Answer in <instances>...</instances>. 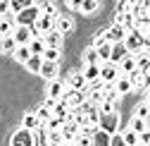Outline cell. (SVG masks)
Wrapping results in <instances>:
<instances>
[{"instance_id": "56", "label": "cell", "mask_w": 150, "mask_h": 146, "mask_svg": "<svg viewBox=\"0 0 150 146\" xmlns=\"http://www.w3.org/2000/svg\"><path fill=\"white\" fill-rule=\"evenodd\" d=\"M145 39H148V41H150V31H148V34H145Z\"/></svg>"}, {"instance_id": "18", "label": "cell", "mask_w": 150, "mask_h": 146, "mask_svg": "<svg viewBox=\"0 0 150 146\" xmlns=\"http://www.w3.org/2000/svg\"><path fill=\"white\" fill-rule=\"evenodd\" d=\"M55 29H57V31L64 36V34H69V31L74 29V19H71V17H64V14H57V22H55Z\"/></svg>"}, {"instance_id": "12", "label": "cell", "mask_w": 150, "mask_h": 146, "mask_svg": "<svg viewBox=\"0 0 150 146\" xmlns=\"http://www.w3.org/2000/svg\"><path fill=\"white\" fill-rule=\"evenodd\" d=\"M52 115L57 117L60 122H67V120H71V108H69L64 101H57L55 108H52Z\"/></svg>"}, {"instance_id": "45", "label": "cell", "mask_w": 150, "mask_h": 146, "mask_svg": "<svg viewBox=\"0 0 150 146\" xmlns=\"http://www.w3.org/2000/svg\"><path fill=\"white\" fill-rule=\"evenodd\" d=\"M110 146H126V141L119 132H115V134H110Z\"/></svg>"}, {"instance_id": "30", "label": "cell", "mask_w": 150, "mask_h": 146, "mask_svg": "<svg viewBox=\"0 0 150 146\" xmlns=\"http://www.w3.org/2000/svg\"><path fill=\"white\" fill-rule=\"evenodd\" d=\"M24 65H26V69H29V72L38 74V72H41V65H43V58H41V55H31V58H29Z\"/></svg>"}, {"instance_id": "3", "label": "cell", "mask_w": 150, "mask_h": 146, "mask_svg": "<svg viewBox=\"0 0 150 146\" xmlns=\"http://www.w3.org/2000/svg\"><path fill=\"white\" fill-rule=\"evenodd\" d=\"M41 17V10L36 7V5H29V7H24V10H19L17 12V26H33V22Z\"/></svg>"}, {"instance_id": "40", "label": "cell", "mask_w": 150, "mask_h": 146, "mask_svg": "<svg viewBox=\"0 0 150 146\" xmlns=\"http://www.w3.org/2000/svg\"><path fill=\"white\" fill-rule=\"evenodd\" d=\"M86 94H88L91 105H100V103L105 101V91H86Z\"/></svg>"}, {"instance_id": "22", "label": "cell", "mask_w": 150, "mask_h": 146, "mask_svg": "<svg viewBox=\"0 0 150 146\" xmlns=\"http://www.w3.org/2000/svg\"><path fill=\"white\" fill-rule=\"evenodd\" d=\"M41 125H43V122L38 120L36 113H26V115H24V122H22V127H26V130H31V132H36Z\"/></svg>"}, {"instance_id": "10", "label": "cell", "mask_w": 150, "mask_h": 146, "mask_svg": "<svg viewBox=\"0 0 150 146\" xmlns=\"http://www.w3.org/2000/svg\"><path fill=\"white\" fill-rule=\"evenodd\" d=\"M105 34V41L107 43H122L124 41V36H126V29L124 26H119V24H112L107 31H103Z\"/></svg>"}, {"instance_id": "51", "label": "cell", "mask_w": 150, "mask_h": 146, "mask_svg": "<svg viewBox=\"0 0 150 146\" xmlns=\"http://www.w3.org/2000/svg\"><path fill=\"white\" fill-rule=\"evenodd\" d=\"M103 43H107V41H105V34H98L96 39H93V48H100Z\"/></svg>"}, {"instance_id": "47", "label": "cell", "mask_w": 150, "mask_h": 146, "mask_svg": "<svg viewBox=\"0 0 150 146\" xmlns=\"http://www.w3.org/2000/svg\"><path fill=\"white\" fill-rule=\"evenodd\" d=\"M43 125H45V130H60V125H62V122H60L57 117H55V115H52V117H50L48 122H43Z\"/></svg>"}, {"instance_id": "29", "label": "cell", "mask_w": 150, "mask_h": 146, "mask_svg": "<svg viewBox=\"0 0 150 146\" xmlns=\"http://www.w3.org/2000/svg\"><path fill=\"white\" fill-rule=\"evenodd\" d=\"M98 50V58H100V65L103 62H112V43H103L100 48H96Z\"/></svg>"}, {"instance_id": "31", "label": "cell", "mask_w": 150, "mask_h": 146, "mask_svg": "<svg viewBox=\"0 0 150 146\" xmlns=\"http://www.w3.org/2000/svg\"><path fill=\"white\" fill-rule=\"evenodd\" d=\"M33 141H36V146H48V130H45V125H41L38 130L33 132Z\"/></svg>"}, {"instance_id": "1", "label": "cell", "mask_w": 150, "mask_h": 146, "mask_svg": "<svg viewBox=\"0 0 150 146\" xmlns=\"http://www.w3.org/2000/svg\"><path fill=\"white\" fill-rule=\"evenodd\" d=\"M124 48L129 50V55H134V53H138V50H143L145 46H148V39L141 34V31H136V29H131V31H126V36H124Z\"/></svg>"}, {"instance_id": "35", "label": "cell", "mask_w": 150, "mask_h": 146, "mask_svg": "<svg viewBox=\"0 0 150 146\" xmlns=\"http://www.w3.org/2000/svg\"><path fill=\"white\" fill-rule=\"evenodd\" d=\"M136 117H141V120H145V122H150V103H138L136 105V113H134Z\"/></svg>"}, {"instance_id": "25", "label": "cell", "mask_w": 150, "mask_h": 146, "mask_svg": "<svg viewBox=\"0 0 150 146\" xmlns=\"http://www.w3.org/2000/svg\"><path fill=\"white\" fill-rule=\"evenodd\" d=\"M129 55V50L124 48V43H112V62H119V60H124Z\"/></svg>"}, {"instance_id": "39", "label": "cell", "mask_w": 150, "mask_h": 146, "mask_svg": "<svg viewBox=\"0 0 150 146\" xmlns=\"http://www.w3.org/2000/svg\"><path fill=\"white\" fill-rule=\"evenodd\" d=\"M100 7V3H98V0H83V3H81V10L79 12H83V14H93V12H96Z\"/></svg>"}, {"instance_id": "6", "label": "cell", "mask_w": 150, "mask_h": 146, "mask_svg": "<svg viewBox=\"0 0 150 146\" xmlns=\"http://www.w3.org/2000/svg\"><path fill=\"white\" fill-rule=\"evenodd\" d=\"M98 127H100L103 132H107V134L119 132V115H117V113H105V115H100Z\"/></svg>"}, {"instance_id": "41", "label": "cell", "mask_w": 150, "mask_h": 146, "mask_svg": "<svg viewBox=\"0 0 150 146\" xmlns=\"http://www.w3.org/2000/svg\"><path fill=\"white\" fill-rule=\"evenodd\" d=\"M7 3H10L12 12H19V10H24V7L33 5V0H7Z\"/></svg>"}, {"instance_id": "52", "label": "cell", "mask_w": 150, "mask_h": 146, "mask_svg": "<svg viewBox=\"0 0 150 146\" xmlns=\"http://www.w3.org/2000/svg\"><path fill=\"white\" fill-rule=\"evenodd\" d=\"M81 3H83V0H67V5L71 10H81Z\"/></svg>"}, {"instance_id": "23", "label": "cell", "mask_w": 150, "mask_h": 146, "mask_svg": "<svg viewBox=\"0 0 150 146\" xmlns=\"http://www.w3.org/2000/svg\"><path fill=\"white\" fill-rule=\"evenodd\" d=\"M115 89H117V94H119V96L131 94V91H134V86H131V79H129V77H119V79L115 82Z\"/></svg>"}, {"instance_id": "53", "label": "cell", "mask_w": 150, "mask_h": 146, "mask_svg": "<svg viewBox=\"0 0 150 146\" xmlns=\"http://www.w3.org/2000/svg\"><path fill=\"white\" fill-rule=\"evenodd\" d=\"M138 3H141V5L145 7V10H150V0H138Z\"/></svg>"}, {"instance_id": "15", "label": "cell", "mask_w": 150, "mask_h": 146, "mask_svg": "<svg viewBox=\"0 0 150 146\" xmlns=\"http://www.w3.org/2000/svg\"><path fill=\"white\" fill-rule=\"evenodd\" d=\"M57 65H60V62H45V60H43V65H41V72H38V74H41L43 79H48V82L57 79Z\"/></svg>"}, {"instance_id": "13", "label": "cell", "mask_w": 150, "mask_h": 146, "mask_svg": "<svg viewBox=\"0 0 150 146\" xmlns=\"http://www.w3.org/2000/svg\"><path fill=\"white\" fill-rule=\"evenodd\" d=\"M41 39H43V43H45V48H60V46H62V34H60L57 29H52V31H48V34H43Z\"/></svg>"}, {"instance_id": "54", "label": "cell", "mask_w": 150, "mask_h": 146, "mask_svg": "<svg viewBox=\"0 0 150 146\" xmlns=\"http://www.w3.org/2000/svg\"><path fill=\"white\" fill-rule=\"evenodd\" d=\"M145 103H150V86L145 89Z\"/></svg>"}, {"instance_id": "37", "label": "cell", "mask_w": 150, "mask_h": 146, "mask_svg": "<svg viewBox=\"0 0 150 146\" xmlns=\"http://www.w3.org/2000/svg\"><path fill=\"white\" fill-rule=\"evenodd\" d=\"M119 134L124 137L126 146H136V144H138V134H136L134 130H131V127H126V130H124V132H119Z\"/></svg>"}, {"instance_id": "49", "label": "cell", "mask_w": 150, "mask_h": 146, "mask_svg": "<svg viewBox=\"0 0 150 146\" xmlns=\"http://www.w3.org/2000/svg\"><path fill=\"white\" fill-rule=\"evenodd\" d=\"M105 98H107V101H112V103H117L122 96L117 94V89H110V91H105Z\"/></svg>"}, {"instance_id": "26", "label": "cell", "mask_w": 150, "mask_h": 146, "mask_svg": "<svg viewBox=\"0 0 150 146\" xmlns=\"http://www.w3.org/2000/svg\"><path fill=\"white\" fill-rule=\"evenodd\" d=\"M14 48H17V43H14L12 36H0V53H7V55H12Z\"/></svg>"}, {"instance_id": "48", "label": "cell", "mask_w": 150, "mask_h": 146, "mask_svg": "<svg viewBox=\"0 0 150 146\" xmlns=\"http://www.w3.org/2000/svg\"><path fill=\"white\" fill-rule=\"evenodd\" d=\"M7 14H12L10 3H7V0H0V17H7Z\"/></svg>"}, {"instance_id": "43", "label": "cell", "mask_w": 150, "mask_h": 146, "mask_svg": "<svg viewBox=\"0 0 150 146\" xmlns=\"http://www.w3.org/2000/svg\"><path fill=\"white\" fill-rule=\"evenodd\" d=\"M74 146H93V137L91 134H79L74 139Z\"/></svg>"}, {"instance_id": "8", "label": "cell", "mask_w": 150, "mask_h": 146, "mask_svg": "<svg viewBox=\"0 0 150 146\" xmlns=\"http://www.w3.org/2000/svg\"><path fill=\"white\" fill-rule=\"evenodd\" d=\"M60 132H62L64 144H74V139L79 137V125H76V122H71V120H67V122L60 125Z\"/></svg>"}, {"instance_id": "44", "label": "cell", "mask_w": 150, "mask_h": 146, "mask_svg": "<svg viewBox=\"0 0 150 146\" xmlns=\"http://www.w3.org/2000/svg\"><path fill=\"white\" fill-rule=\"evenodd\" d=\"M98 110H100V115H105V113H115V103H112V101H103L100 105H98Z\"/></svg>"}, {"instance_id": "5", "label": "cell", "mask_w": 150, "mask_h": 146, "mask_svg": "<svg viewBox=\"0 0 150 146\" xmlns=\"http://www.w3.org/2000/svg\"><path fill=\"white\" fill-rule=\"evenodd\" d=\"M10 146H36V141H33V132L26 130V127H19V130L12 134Z\"/></svg>"}, {"instance_id": "33", "label": "cell", "mask_w": 150, "mask_h": 146, "mask_svg": "<svg viewBox=\"0 0 150 146\" xmlns=\"http://www.w3.org/2000/svg\"><path fill=\"white\" fill-rule=\"evenodd\" d=\"M129 127H131V130H134L136 134H141V132H145L148 130V127H150V122H145V120H141V117H131V122H129Z\"/></svg>"}, {"instance_id": "38", "label": "cell", "mask_w": 150, "mask_h": 146, "mask_svg": "<svg viewBox=\"0 0 150 146\" xmlns=\"http://www.w3.org/2000/svg\"><path fill=\"white\" fill-rule=\"evenodd\" d=\"M83 62H86V65H100L98 50H96V48H88V50L83 53Z\"/></svg>"}, {"instance_id": "14", "label": "cell", "mask_w": 150, "mask_h": 146, "mask_svg": "<svg viewBox=\"0 0 150 146\" xmlns=\"http://www.w3.org/2000/svg\"><path fill=\"white\" fill-rule=\"evenodd\" d=\"M64 84L60 82V79H52V82H48V98H55V101H60L62 98V94H64Z\"/></svg>"}, {"instance_id": "7", "label": "cell", "mask_w": 150, "mask_h": 146, "mask_svg": "<svg viewBox=\"0 0 150 146\" xmlns=\"http://www.w3.org/2000/svg\"><path fill=\"white\" fill-rule=\"evenodd\" d=\"M12 39H14L17 46H29V41L33 39V29L31 26H14Z\"/></svg>"}, {"instance_id": "16", "label": "cell", "mask_w": 150, "mask_h": 146, "mask_svg": "<svg viewBox=\"0 0 150 146\" xmlns=\"http://www.w3.org/2000/svg\"><path fill=\"white\" fill-rule=\"evenodd\" d=\"M117 67H119V77H129L131 72L136 69V60H134V55H126L124 60H119Z\"/></svg>"}, {"instance_id": "58", "label": "cell", "mask_w": 150, "mask_h": 146, "mask_svg": "<svg viewBox=\"0 0 150 146\" xmlns=\"http://www.w3.org/2000/svg\"><path fill=\"white\" fill-rule=\"evenodd\" d=\"M136 146H141V144H136Z\"/></svg>"}, {"instance_id": "32", "label": "cell", "mask_w": 150, "mask_h": 146, "mask_svg": "<svg viewBox=\"0 0 150 146\" xmlns=\"http://www.w3.org/2000/svg\"><path fill=\"white\" fill-rule=\"evenodd\" d=\"M134 29L136 31H141L143 36L150 31V14H145V17H136V24H134Z\"/></svg>"}, {"instance_id": "21", "label": "cell", "mask_w": 150, "mask_h": 146, "mask_svg": "<svg viewBox=\"0 0 150 146\" xmlns=\"http://www.w3.org/2000/svg\"><path fill=\"white\" fill-rule=\"evenodd\" d=\"M81 74H83V79H86L88 84L96 82V79H100V65H86Z\"/></svg>"}, {"instance_id": "17", "label": "cell", "mask_w": 150, "mask_h": 146, "mask_svg": "<svg viewBox=\"0 0 150 146\" xmlns=\"http://www.w3.org/2000/svg\"><path fill=\"white\" fill-rule=\"evenodd\" d=\"M67 84H69V89H76V91H83V89L88 86V82L83 79L81 72H71L69 79H67Z\"/></svg>"}, {"instance_id": "27", "label": "cell", "mask_w": 150, "mask_h": 146, "mask_svg": "<svg viewBox=\"0 0 150 146\" xmlns=\"http://www.w3.org/2000/svg\"><path fill=\"white\" fill-rule=\"evenodd\" d=\"M12 58H14L17 62H26V60L31 58L29 46H17V48H14V53H12Z\"/></svg>"}, {"instance_id": "55", "label": "cell", "mask_w": 150, "mask_h": 146, "mask_svg": "<svg viewBox=\"0 0 150 146\" xmlns=\"http://www.w3.org/2000/svg\"><path fill=\"white\" fill-rule=\"evenodd\" d=\"M124 3H129V5H136V3H138V0H124Z\"/></svg>"}, {"instance_id": "34", "label": "cell", "mask_w": 150, "mask_h": 146, "mask_svg": "<svg viewBox=\"0 0 150 146\" xmlns=\"http://www.w3.org/2000/svg\"><path fill=\"white\" fill-rule=\"evenodd\" d=\"M64 139H62V132L60 130H48V146H62Z\"/></svg>"}, {"instance_id": "4", "label": "cell", "mask_w": 150, "mask_h": 146, "mask_svg": "<svg viewBox=\"0 0 150 146\" xmlns=\"http://www.w3.org/2000/svg\"><path fill=\"white\" fill-rule=\"evenodd\" d=\"M55 22H57V14H41L38 19L33 22V36H43V34H48V31H52L55 29Z\"/></svg>"}, {"instance_id": "9", "label": "cell", "mask_w": 150, "mask_h": 146, "mask_svg": "<svg viewBox=\"0 0 150 146\" xmlns=\"http://www.w3.org/2000/svg\"><path fill=\"white\" fill-rule=\"evenodd\" d=\"M129 79H131V86L138 89V91H145V89L150 86V77L145 74V72H141V69H134V72L129 74Z\"/></svg>"}, {"instance_id": "50", "label": "cell", "mask_w": 150, "mask_h": 146, "mask_svg": "<svg viewBox=\"0 0 150 146\" xmlns=\"http://www.w3.org/2000/svg\"><path fill=\"white\" fill-rule=\"evenodd\" d=\"M124 12H131V5L124 3V0H119L117 3V14H124Z\"/></svg>"}, {"instance_id": "46", "label": "cell", "mask_w": 150, "mask_h": 146, "mask_svg": "<svg viewBox=\"0 0 150 146\" xmlns=\"http://www.w3.org/2000/svg\"><path fill=\"white\" fill-rule=\"evenodd\" d=\"M138 144H141V146H150V127H148L145 132L138 134Z\"/></svg>"}, {"instance_id": "57", "label": "cell", "mask_w": 150, "mask_h": 146, "mask_svg": "<svg viewBox=\"0 0 150 146\" xmlns=\"http://www.w3.org/2000/svg\"><path fill=\"white\" fill-rule=\"evenodd\" d=\"M62 146H74V144H62Z\"/></svg>"}, {"instance_id": "36", "label": "cell", "mask_w": 150, "mask_h": 146, "mask_svg": "<svg viewBox=\"0 0 150 146\" xmlns=\"http://www.w3.org/2000/svg\"><path fill=\"white\" fill-rule=\"evenodd\" d=\"M41 58L45 62H60V48H45Z\"/></svg>"}, {"instance_id": "42", "label": "cell", "mask_w": 150, "mask_h": 146, "mask_svg": "<svg viewBox=\"0 0 150 146\" xmlns=\"http://www.w3.org/2000/svg\"><path fill=\"white\" fill-rule=\"evenodd\" d=\"M36 115H38V120H41V122H48V120L52 117V108H48V105L43 103L38 110H36Z\"/></svg>"}, {"instance_id": "19", "label": "cell", "mask_w": 150, "mask_h": 146, "mask_svg": "<svg viewBox=\"0 0 150 146\" xmlns=\"http://www.w3.org/2000/svg\"><path fill=\"white\" fill-rule=\"evenodd\" d=\"M14 26H17V22L12 19V14H7V17H0V36H12Z\"/></svg>"}, {"instance_id": "2", "label": "cell", "mask_w": 150, "mask_h": 146, "mask_svg": "<svg viewBox=\"0 0 150 146\" xmlns=\"http://www.w3.org/2000/svg\"><path fill=\"white\" fill-rule=\"evenodd\" d=\"M86 98H88L86 91H76V89H69V86H67L60 101H64V103L71 108V110H76V108H81V105L86 103Z\"/></svg>"}, {"instance_id": "11", "label": "cell", "mask_w": 150, "mask_h": 146, "mask_svg": "<svg viewBox=\"0 0 150 146\" xmlns=\"http://www.w3.org/2000/svg\"><path fill=\"white\" fill-rule=\"evenodd\" d=\"M100 79L103 82H117L119 79V67L115 62H103L100 65Z\"/></svg>"}, {"instance_id": "28", "label": "cell", "mask_w": 150, "mask_h": 146, "mask_svg": "<svg viewBox=\"0 0 150 146\" xmlns=\"http://www.w3.org/2000/svg\"><path fill=\"white\" fill-rule=\"evenodd\" d=\"M93 146H110V134L107 132H103L100 127L96 132H93Z\"/></svg>"}, {"instance_id": "24", "label": "cell", "mask_w": 150, "mask_h": 146, "mask_svg": "<svg viewBox=\"0 0 150 146\" xmlns=\"http://www.w3.org/2000/svg\"><path fill=\"white\" fill-rule=\"evenodd\" d=\"M29 50H31V55H43V50H45V43L41 36H33V39L29 41Z\"/></svg>"}, {"instance_id": "20", "label": "cell", "mask_w": 150, "mask_h": 146, "mask_svg": "<svg viewBox=\"0 0 150 146\" xmlns=\"http://www.w3.org/2000/svg\"><path fill=\"white\" fill-rule=\"evenodd\" d=\"M115 24L124 26L126 31H131V29H134V24H136V17H134V12H124V14H117V22H115Z\"/></svg>"}]
</instances>
